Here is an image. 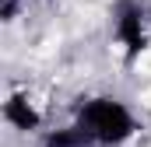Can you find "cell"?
Returning <instances> with one entry per match:
<instances>
[{"label": "cell", "mask_w": 151, "mask_h": 147, "mask_svg": "<svg viewBox=\"0 0 151 147\" xmlns=\"http://www.w3.org/2000/svg\"><path fill=\"white\" fill-rule=\"evenodd\" d=\"M77 123L91 133V140L99 147H116L123 140H130L134 130H137L130 109L123 102H116V98H91V102H84L81 112H77Z\"/></svg>", "instance_id": "cell-1"}, {"label": "cell", "mask_w": 151, "mask_h": 147, "mask_svg": "<svg viewBox=\"0 0 151 147\" xmlns=\"http://www.w3.org/2000/svg\"><path fill=\"white\" fill-rule=\"evenodd\" d=\"M144 21H148V14H144V7L137 0H116V7H113V32L123 42V49H127V60H137L144 53V46H148Z\"/></svg>", "instance_id": "cell-2"}, {"label": "cell", "mask_w": 151, "mask_h": 147, "mask_svg": "<svg viewBox=\"0 0 151 147\" xmlns=\"http://www.w3.org/2000/svg\"><path fill=\"white\" fill-rule=\"evenodd\" d=\"M4 119L14 126V130H39V112L32 109V102L25 98V95H11L7 98V105H4Z\"/></svg>", "instance_id": "cell-3"}, {"label": "cell", "mask_w": 151, "mask_h": 147, "mask_svg": "<svg viewBox=\"0 0 151 147\" xmlns=\"http://www.w3.org/2000/svg\"><path fill=\"white\" fill-rule=\"evenodd\" d=\"M42 147H99V144H95V140H91V133L77 123V126H67V130L49 133Z\"/></svg>", "instance_id": "cell-4"}, {"label": "cell", "mask_w": 151, "mask_h": 147, "mask_svg": "<svg viewBox=\"0 0 151 147\" xmlns=\"http://www.w3.org/2000/svg\"><path fill=\"white\" fill-rule=\"evenodd\" d=\"M14 14H18V0H4V11H0V18H4V21H11Z\"/></svg>", "instance_id": "cell-5"}]
</instances>
